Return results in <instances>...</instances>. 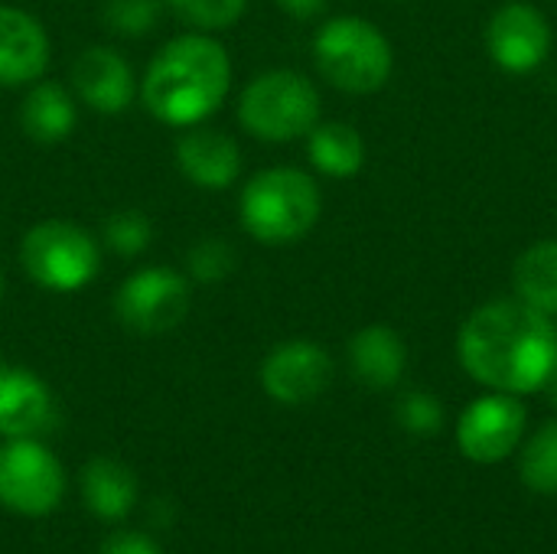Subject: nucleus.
Segmentation results:
<instances>
[{"instance_id":"1","label":"nucleus","mask_w":557,"mask_h":554,"mask_svg":"<svg viewBox=\"0 0 557 554\" xmlns=\"http://www.w3.org/2000/svg\"><path fill=\"white\" fill-rule=\"evenodd\" d=\"M457 356L467 376L490 392H539L557 366L555 317L519 297L490 300L463 320Z\"/></svg>"},{"instance_id":"2","label":"nucleus","mask_w":557,"mask_h":554,"mask_svg":"<svg viewBox=\"0 0 557 554\" xmlns=\"http://www.w3.org/2000/svg\"><path fill=\"white\" fill-rule=\"evenodd\" d=\"M232 62L222 42L202 33H186L170 39L140 82V98L147 111L173 127L206 121L228 95Z\"/></svg>"},{"instance_id":"3","label":"nucleus","mask_w":557,"mask_h":554,"mask_svg":"<svg viewBox=\"0 0 557 554\" xmlns=\"http://www.w3.org/2000/svg\"><path fill=\"white\" fill-rule=\"evenodd\" d=\"M323 196L310 173L274 167L248 180L242 189V225L261 245L300 242L320 219Z\"/></svg>"},{"instance_id":"4","label":"nucleus","mask_w":557,"mask_h":554,"mask_svg":"<svg viewBox=\"0 0 557 554\" xmlns=\"http://www.w3.org/2000/svg\"><path fill=\"white\" fill-rule=\"evenodd\" d=\"M320 75L349 95H372L392 75V46L379 26L359 16L330 20L313 39Z\"/></svg>"},{"instance_id":"5","label":"nucleus","mask_w":557,"mask_h":554,"mask_svg":"<svg viewBox=\"0 0 557 554\" xmlns=\"http://www.w3.org/2000/svg\"><path fill=\"white\" fill-rule=\"evenodd\" d=\"M238 121L248 134L268 144L307 137L320 124V91L290 69H274L248 82L238 98Z\"/></svg>"},{"instance_id":"6","label":"nucleus","mask_w":557,"mask_h":554,"mask_svg":"<svg viewBox=\"0 0 557 554\" xmlns=\"http://www.w3.org/2000/svg\"><path fill=\"white\" fill-rule=\"evenodd\" d=\"M23 271L46 291H78L95 281L101 268V248L91 232L78 229L75 222L49 219L26 232L20 245Z\"/></svg>"},{"instance_id":"7","label":"nucleus","mask_w":557,"mask_h":554,"mask_svg":"<svg viewBox=\"0 0 557 554\" xmlns=\"http://www.w3.org/2000/svg\"><path fill=\"white\" fill-rule=\"evenodd\" d=\"M65 493L59 460L36 438H13L0 451V503L20 516H46Z\"/></svg>"},{"instance_id":"8","label":"nucleus","mask_w":557,"mask_h":554,"mask_svg":"<svg viewBox=\"0 0 557 554\" xmlns=\"http://www.w3.org/2000/svg\"><path fill=\"white\" fill-rule=\"evenodd\" d=\"M114 313L134 333H170L189 313V284L173 268H144L117 287Z\"/></svg>"},{"instance_id":"9","label":"nucleus","mask_w":557,"mask_h":554,"mask_svg":"<svg viewBox=\"0 0 557 554\" xmlns=\"http://www.w3.org/2000/svg\"><path fill=\"white\" fill-rule=\"evenodd\" d=\"M525 405L519 395L493 392L476 398L457 424V447L473 464H503L525 434Z\"/></svg>"},{"instance_id":"10","label":"nucleus","mask_w":557,"mask_h":554,"mask_svg":"<svg viewBox=\"0 0 557 554\" xmlns=\"http://www.w3.org/2000/svg\"><path fill=\"white\" fill-rule=\"evenodd\" d=\"M486 49L503 72L529 75L552 52V26L539 7L525 0H509L490 16Z\"/></svg>"},{"instance_id":"11","label":"nucleus","mask_w":557,"mask_h":554,"mask_svg":"<svg viewBox=\"0 0 557 554\" xmlns=\"http://www.w3.org/2000/svg\"><path fill=\"white\" fill-rule=\"evenodd\" d=\"M330 379L333 359L313 340H287L271 349L261 366V385L281 405H307L320 398Z\"/></svg>"},{"instance_id":"12","label":"nucleus","mask_w":557,"mask_h":554,"mask_svg":"<svg viewBox=\"0 0 557 554\" xmlns=\"http://www.w3.org/2000/svg\"><path fill=\"white\" fill-rule=\"evenodd\" d=\"M72 88L98 114H121L134 98V69L111 46H88L72 62Z\"/></svg>"},{"instance_id":"13","label":"nucleus","mask_w":557,"mask_h":554,"mask_svg":"<svg viewBox=\"0 0 557 554\" xmlns=\"http://www.w3.org/2000/svg\"><path fill=\"white\" fill-rule=\"evenodd\" d=\"M55 428L52 392L26 369L0 362V434L39 438Z\"/></svg>"},{"instance_id":"14","label":"nucleus","mask_w":557,"mask_h":554,"mask_svg":"<svg viewBox=\"0 0 557 554\" xmlns=\"http://www.w3.org/2000/svg\"><path fill=\"white\" fill-rule=\"evenodd\" d=\"M49 65V36L36 16L16 7H0V85L36 82Z\"/></svg>"},{"instance_id":"15","label":"nucleus","mask_w":557,"mask_h":554,"mask_svg":"<svg viewBox=\"0 0 557 554\" xmlns=\"http://www.w3.org/2000/svg\"><path fill=\"white\" fill-rule=\"evenodd\" d=\"M176 163L189 183L202 189H228L242 173V150L225 131L193 127L176 140Z\"/></svg>"},{"instance_id":"16","label":"nucleus","mask_w":557,"mask_h":554,"mask_svg":"<svg viewBox=\"0 0 557 554\" xmlns=\"http://www.w3.org/2000/svg\"><path fill=\"white\" fill-rule=\"evenodd\" d=\"M408 349L392 327H366L349 340V369L369 389H395L405 376Z\"/></svg>"},{"instance_id":"17","label":"nucleus","mask_w":557,"mask_h":554,"mask_svg":"<svg viewBox=\"0 0 557 554\" xmlns=\"http://www.w3.org/2000/svg\"><path fill=\"white\" fill-rule=\"evenodd\" d=\"M20 124L26 137H33L36 144H62L78 124L75 98L55 82H39L23 98Z\"/></svg>"},{"instance_id":"18","label":"nucleus","mask_w":557,"mask_h":554,"mask_svg":"<svg viewBox=\"0 0 557 554\" xmlns=\"http://www.w3.org/2000/svg\"><path fill=\"white\" fill-rule=\"evenodd\" d=\"M82 490H85L88 509L108 522L124 519L131 513V506L137 503V477L111 457H95L85 467Z\"/></svg>"},{"instance_id":"19","label":"nucleus","mask_w":557,"mask_h":554,"mask_svg":"<svg viewBox=\"0 0 557 554\" xmlns=\"http://www.w3.org/2000/svg\"><path fill=\"white\" fill-rule=\"evenodd\" d=\"M512 287L519 300L557 317V238L535 242L519 255L512 268Z\"/></svg>"},{"instance_id":"20","label":"nucleus","mask_w":557,"mask_h":554,"mask_svg":"<svg viewBox=\"0 0 557 554\" xmlns=\"http://www.w3.org/2000/svg\"><path fill=\"white\" fill-rule=\"evenodd\" d=\"M307 153L313 160V167L326 176L346 180L356 176L366 163V144L359 137V131L352 124H317L307 134Z\"/></svg>"},{"instance_id":"21","label":"nucleus","mask_w":557,"mask_h":554,"mask_svg":"<svg viewBox=\"0 0 557 554\" xmlns=\"http://www.w3.org/2000/svg\"><path fill=\"white\" fill-rule=\"evenodd\" d=\"M522 483L539 496H557V421L542 424L522 447Z\"/></svg>"},{"instance_id":"22","label":"nucleus","mask_w":557,"mask_h":554,"mask_svg":"<svg viewBox=\"0 0 557 554\" xmlns=\"http://www.w3.org/2000/svg\"><path fill=\"white\" fill-rule=\"evenodd\" d=\"M163 16V0H104L101 20L111 33L140 39L147 36Z\"/></svg>"},{"instance_id":"23","label":"nucleus","mask_w":557,"mask_h":554,"mask_svg":"<svg viewBox=\"0 0 557 554\" xmlns=\"http://www.w3.org/2000/svg\"><path fill=\"white\" fill-rule=\"evenodd\" d=\"M150 235H153V225L150 219L140 212V209H117L104 219L101 225V238L104 245L121 255V258H134L140 255L147 245H150Z\"/></svg>"},{"instance_id":"24","label":"nucleus","mask_w":557,"mask_h":554,"mask_svg":"<svg viewBox=\"0 0 557 554\" xmlns=\"http://www.w3.org/2000/svg\"><path fill=\"white\" fill-rule=\"evenodd\" d=\"M163 3L173 10L176 20H183L193 29H225L248 7V0H163Z\"/></svg>"},{"instance_id":"25","label":"nucleus","mask_w":557,"mask_h":554,"mask_svg":"<svg viewBox=\"0 0 557 554\" xmlns=\"http://www.w3.org/2000/svg\"><path fill=\"white\" fill-rule=\"evenodd\" d=\"M235 264H238V258H235L232 245H228L225 238H219V235L199 238V242L189 248V255H186L189 274H193L196 281H202V284H215V281L228 278V274L235 271Z\"/></svg>"},{"instance_id":"26","label":"nucleus","mask_w":557,"mask_h":554,"mask_svg":"<svg viewBox=\"0 0 557 554\" xmlns=\"http://www.w3.org/2000/svg\"><path fill=\"white\" fill-rule=\"evenodd\" d=\"M398 424L414 438H434L444 428V405L428 392H408L398 402Z\"/></svg>"},{"instance_id":"27","label":"nucleus","mask_w":557,"mask_h":554,"mask_svg":"<svg viewBox=\"0 0 557 554\" xmlns=\"http://www.w3.org/2000/svg\"><path fill=\"white\" fill-rule=\"evenodd\" d=\"M98 554H163L150 539L144 535H114L101 545Z\"/></svg>"},{"instance_id":"28","label":"nucleus","mask_w":557,"mask_h":554,"mask_svg":"<svg viewBox=\"0 0 557 554\" xmlns=\"http://www.w3.org/2000/svg\"><path fill=\"white\" fill-rule=\"evenodd\" d=\"M277 3H281L284 13H290L297 20H313L330 7V0H277Z\"/></svg>"},{"instance_id":"29","label":"nucleus","mask_w":557,"mask_h":554,"mask_svg":"<svg viewBox=\"0 0 557 554\" xmlns=\"http://www.w3.org/2000/svg\"><path fill=\"white\" fill-rule=\"evenodd\" d=\"M545 392H548V402L557 408V366L552 369V376H548V382H545Z\"/></svg>"},{"instance_id":"30","label":"nucleus","mask_w":557,"mask_h":554,"mask_svg":"<svg viewBox=\"0 0 557 554\" xmlns=\"http://www.w3.org/2000/svg\"><path fill=\"white\" fill-rule=\"evenodd\" d=\"M0 300H3V278H0Z\"/></svg>"}]
</instances>
